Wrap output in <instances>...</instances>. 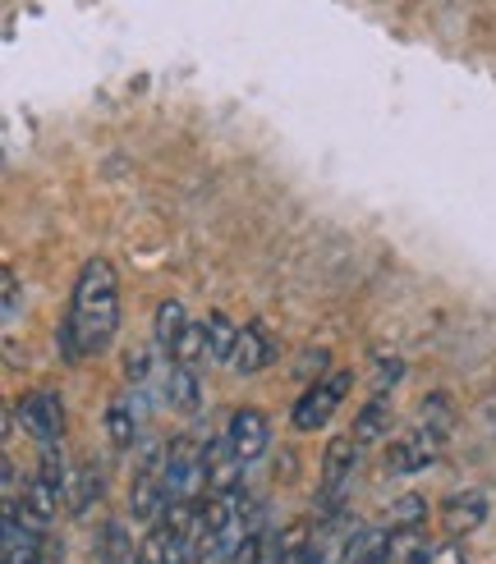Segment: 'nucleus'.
I'll return each instance as SVG.
<instances>
[{"mask_svg": "<svg viewBox=\"0 0 496 564\" xmlns=\"http://www.w3.org/2000/svg\"><path fill=\"white\" fill-rule=\"evenodd\" d=\"M120 330V280L106 258H88L74 280L69 317L61 322L55 345H65L69 358H93L106 354Z\"/></svg>", "mask_w": 496, "mask_h": 564, "instance_id": "nucleus-1", "label": "nucleus"}, {"mask_svg": "<svg viewBox=\"0 0 496 564\" xmlns=\"http://www.w3.org/2000/svg\"><path fill=\"white\" fill-rule=\"evenodd\" d=\"M165 464H171V441H143V455H138V473L129 487V514L138 523H157L165 514Z\"/></svg>", "mask_w": 496, "mask_h": 564, "instance_id": "nucleus-2", "label": "nucleus"}, {"mask_svg": "<svg viewBox=\"0 0 496 564\" xmlns=\"http://www.w3.org/2000/svg\"><path fill=\"white\" fill-rule=\"evenodd\" d=\"M203 487H207V441L175 436L171 464H165V496H171V505H184V500H198Z\"/></svg>", "mask_w": 496, "mask_h": 564, "instance_id": "nucleus-3", "label": "nucleus"}, {"mask_svg": "<svg viewBox=\"0 0 496 564\" xmlns=\"http://www.w3.org/2000/svg\"><path fill=\"white\" fill-rule=\"evenodd\" d=\"M349 386H354V372H349V368H336V372L317 377L309 390H303V400L294 404V427H299V432H322L326 422L336 417V409L345 404Z\"/></svg>", "mask_w": 496, "mask_h": 564, "instance_id": "nucleus-4", "label": "nucleus"}, {"mask_svg": "<svg viewBox=\"0 0 496 564\" xmlns=\"http://www.w3.org/2000/svg\"><path fill=\"white\" fill-rule=\"evenodd\" d=\"M441 449H446V427H436V422L423 417V427H413L400 441H391V449H386V473H396V477L423 473L441 459Z\"/></svg>", "mask_w": 496, "mask_h": 564, "instance_id": "nucleus-5", "label": "nucleus"}, {"mask_svg": "<svg viewBox=\"0 0 496 564\" xmlns=\"http://www.w3.org/2000/svg\"><path fill=\"white\" fill-rule=\"evenodd\" d=\"M358 455H364V445L354 441V432L326 441V455H322V491H317L326 510H336V505L345 500L354 473H358Z\"/></svg>", "mask_w": 496, "mask_h": 564, "instance_id": "nucleus-6", "label": "nucleus"}, {"mask_svg": "<svg viewBox=\"0 0 496 564\" xmlns=\"http://www.w3.org/2000/svg\"><path fill=\"white\" fill-rule=\"evenodd\" d=\"M23 432L37 445H61L65 441V400L55 390H33L28 400H19Z\"/></svg>", "mask_w": 496, "mask_h": 564, "instance_id": "nucleus-7", "label": "nucleus"}, {"mask_svg": "<svg viewBox=\"0 0 496 564\" xmlns=\"http://www.w3.org/2000/svg\"><path fill=\"white\" fill-rule=\"evenodd\" d=\"M61 500H65V491L55 487V482H46V477L37 473V477H28L23 491H19V500H14V505H6V510H14V514L28 523V528L51 532L55 514H61Z\"/></svg>", "mask_w": 496, "mask_h": 564, "instance_id": "nucleus-8", "label": "nucleus"}, {"mask_svg": "<svg viewBox=\"0 0 496 564\" xmlns=\"http://www.w3.org/2000/svg\"><path fill=\"white\" fill-rule=\"evenodd\" d=\"M226 441L235 445V455H239L244 464L262 459V455H267V445H271V422H267V413L239 404V409L226 417Z\"/></svg>", "mask_w": 496, "mask_h": 564, "instance_id": "nucleus-9", "label": "nucleus"}, {"mask_svg": "<svg viewBox=\"0 0 496 564\" xmlns=\"http://www.w3.org/2000/svg\"><path fill=\"white\" fill-rule=\"evenodd\" d=\"M143 404H148V390H138V386H133V394H116V400L106 404V436L116 449L138 445V427H143V413H148Z\"/></svg>", "mask_w": 496, "mask_h": 564, "instance_id": "nucleus-10", "label": "nucleus"}, {"mask_svg": "<svg viewBox=\"0 0 496 564\" xmlns=\"http://www.w3.org/2000/svg\"><path fill=\"white\" fill-rule=\"evenodd\" d=\"M492 514V505L483 491H455L446 505H441V523H446L451 538H468V532H478Z\"/></svg>", "mask_w": 496, "mask_h": 564, "instance_id": "nucleus-11", "label": "nucleus"}, {"mask_svg": "<svg viewBox=\"0 0 496 564\" xmlns=\"http://www.w3.org/2000/svg\"><path fill=\"white\" fill-rule=\"evenodd\" d=\"M239 477H244V459L235 455V445L220 432L216 441H207V496L216 491H239Z\"/></svg>", "mask_w": 496, "mask_h": 564, "instance_id": "nucleus-12", "label": "nucleus"}, {"mask_svg": "<svg viewBox=\"0 0 496 564\" xmlns=\"http://www.w3.org/2000/svg\"><path fill=\"white\" fill-rule=\"evenodd\" d=\"M101 491H106V473H101V464H78L74 473H69V482H65V510L69 514H88L93 505L101 500Z\"/></svg>", "mask_w": 496, "mask_h": 564, "instance_id": "nucleus-13", "label": "nucleus"}, {"mask_svg": "<svg viewBox=\"0 0 496 564\" xmlns=\"http://www.w3.org/2000/svg\"><path fill=\"white\" fill-rule=\"evenodd\" d=\"M391 422H396V404L377 390L373 400L358 409V417H354V441L364 445V449L377 445V441H391Z\"/></svg>", "mask_w": 496, "mask_h": 564, "instance_id": "nucleus-14", "label": "nucleus"}, {"mask_svg": "<svg viewBox=\"0 0 496 564\" xmlns=\"http://www.w3.org/2000/svg\"><path fill=\"white\" fill-rule=\"evenodd\" d=\"M267 358H271V340H267V330L254 322V326H239V340H235V354L226 368L239 372V377H254L267 368Z\"/></svg>", "mask_w": 496, "mask_h": 564, "instance_id": "nucleus-15", "label": "nucleus"}, {"mask_svg": "<svg viewBox=\"0 0 496 564\" xmlns=\"http://www.w3.org/2000/svg\"><path fill=\"white\" fill-rule=\"evenodd\" d=\"M161 394H165V404H171L175 413H198V404H203L198 372L171 358V368H165V381H161Z\"/></svg>", "mask_w": 496, "mask_h": 564, "instance_id": "nucleus-16", "label": "nucleus"}, {"mask_svg": "<svg viewBox=\"0 0 496 564\" xmlns=\"http://www.w3.org/2000/svg\"><path fill=\"white\" fill-rule=\"evenodd\" d=\"M428 555H432V546L423 538V528H391L377 564H428Z\"/></svg>", "mask_w": 496, "mask_h": 564, "instance_id": "nucleus-17", "label": "nucleus"}, {"mask_svg": "<svg viewBox=\"0 0 496 564\" xmlns=\"http://www.w3.org/2000/svg\"><path fill=\"white\" fill-rule=\"evenodd\" d=\"M184 326H188L184 303H180V299H161V303H157V349H161L165 358H175V345H180Z\"/></svg>", "mask_w": 496, "mask_h": 564, "instance_id": "nucleus-18", "label": "nucleus"}, {"mask_svg": "<svg viewBox=\"0 0 496 564\" xmlns=\"http://www.w3.org/2000/svg\"><path fill=\"white\" fill-rule=\"evenodd\" d=\"M175 362H184V368H193L198 372L203 362H212V345H207V322L203 326H184V335H180V345H175Z\"/></svg>", "mask_w": 496, "mask_h": 564, "instance_id": "nucleus-19", "label": "nucleus"}, {"mask_svg": "<svg viewBox=\"0 0 496 564\" xmlns=\"http://www.w3.org/2000/svg\"><path fill=\"white\" fill-rule=\"evenodd\" d=\"M235 340H239V326H235L226 313H212V317H207V345H212V362H230Z\"/></svg>", "mask_w": 496, "mask_h": 564, "instance_id": "nucleus-20", "label": "nucleus"}, {"mask_svg": "<svg viewBox=\"0 0 496 564\" xmlns=\"http://www.w3.org/2000/svg\"><path fill=\"white\" fill-rule=\"evenodd\" d=\"M423 514H428L423 496H400L391 505V528H423Z\"/></svg>", "mask_w": 496, "mask_h": 564, "instance_id": "nucleus-21", "label": "nucleus"}, {"mask_svg": "<svg viewBox=\"0 0 496 564\" xmlns=\"http://www.w3.org/2000/svg\"><path fill=\"white\" fill-rule=\"evenodd\" d=\"M125 381L138 386V390H148V381H152V354L148 349H129L125 354Z\"/></svg>", "mask_w": 496, "mask_h": 564, "instance_id": "nucleus-22", "label": "nucleus"}, {"mask_svg": "<svg viewBox=\"0 0 496 564\" xmlns=\"http://www.w3.org/2000/svg\"><path fill=\"white\" fill-rule=\"evenodd\" d=\"M14 317H19V275L14 267H6V326H14Z\"/></svg>", "mask_w": 496, "mask_h": 564, "instance_id": "nucleus-23", "label": "nucleus"}, {"mask_svg": "<svg viewBox=\"0 0 496 564\" xmlns=\"http://www.w3.org/2000/svg\"><path fill=\"white\" fill-rule=\"evenodd\" d=\"M428 564H464V551L460 546H432Z\"/></svg>", "mask_w": 496, "mask_h": 564, "instance_id": "nucleus-24", "label": "nucleus"}, {"mask_svg": "<svg viewBox=\"0 0 496 564\" xmlns=\"http://www.w3.org/2000/svg\"><path fill=\"white\" fill-rule=\"evenodd\" d=\"M400 377H405V362H400V358H391V362H381V372H377L381 390H386V386H396Z\"/></svg>", "mask_w": 496, "mask_h": 564, "instance_id": "nucleus-25", "label": "nucleus"}, {"mask_svg": "<svg viewBox=\"0 0 496 564\" xmlns=\"http://www.w3.org/2000/svg\"><path fill=\"white\" fill-rule=\"evenodd\" d=\"M129 564H138V560H129Z\"/></svg>", "mask_w": 496, "mask_h": 564, "instance_id": "nucleus-26", "label": "nucleus"}]
</instances>
